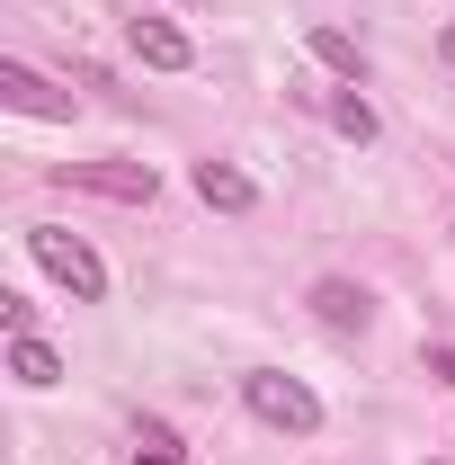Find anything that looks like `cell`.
Listing matches in <instances>:
<instances>
[{
  "label": "cell",
  "instance_id": "6",
  "mask_svg": "<svg viewBox=\"0 0 455 465\" xmlns=\"http://www.w3.org/2000/svg\"><path fill=\"white\" fill-rule=\"evenodd\" d=\"M197 197H206L215 215H250V206H259V179L232 171V162H197Z\"/></svg>",
  "mask_w": 455,
  "mask_h": 465
},
{
  "label": "cell",
  "instance_id": "4",
  "mask_svg": "<svg viewBox=\"0 0 455 465\" xmlns=\"http://www.w3.org/2000/svg\"><path fill=\"white\" fill-rule=\"evenodd\" d=\"M0 99H9V108H18V116H54V125H63V116H72V99H63V90H54V81H45V72H27V63H18V54L0 63Z\"/></svg>",
  "mask_w": 455,
  "mask_h": 465
},
{
  "label": "cell",
  "instance_id": "7",
  "mask_svg": "<svg viewBox=\"0 0 455 465\" xmlns=\"http://www.w3.org/2000/svg\"><path fill=\"white\" fill-rule=\"evenodd\" d=\"M134 54L152 63V72H188V63H197V45L179 36L170 18H134Z\"/></svg>",
  "mask_w": 455,
  "mask_h": 465
},
{
  "label": "cell",
  "instance_id": "1",
  "mask_svg": "<svg viewBox=\"0 0 455 465\" xmlns=\"http://www.w3.org/2000/svg\"><path fill=\"white\" fill-rule=\"evenodd\" d=\"M241 403H250V420H268L286 439H313V430H322V394H313L304 376H286V367H250V376H241Z\"/></svg>",
  "mask_w": 455,
  "mask_h": 465
},
{
  "label": "cell",
  "instance_id": "13",
  "mask_svg": "<svg viewBox=\"0 0 455 465\" xmlns=\"http://www.w3.org/2000/svg\"><path fill=\"white\" fill-rule=\"evenodd\" d=\"M429 376H438V385L455 394V349H429Z\"/></svg>",
  "mask_w": 455,
  "mask_h": 465
},
{
  "label": "cell",
  "instance_id": "11",
  "mask_svg": "<svg viewBox=\"0 0 455 465\" xmlns=\"http://www.w3.org/2000/svg\"><path fill=\"white\" fill-rule=\"evenodd\" d=\"M143 465H179V439L161 430V420H143Z\"/></svg>",
  "mask_w": 455,
  "mask_h": 465
},
{
  "label": "cell",
  "instance_id": "12",
  "mask_svg": "<svg viewBox=\"0 0 455 465\" xmlns=\"http://www.w3.org/2000/svg\"><path fill=\"white\" fill-rule=\"evenodd\" d=\"M0 322H9V341H27V331H36V304H27V295H0Z\"/></svg>",
  "mask_w": 455,
  "mask_h": 465
},
{
  "label": "cell",
  "instance_id": "5",
  "mask_svg": "<svg viewBox=\"0 0 455 465\" xmlns=\"http://www.w3.org/2000/svg\"><path fill=\"white\" fill-rule=\"evenodd\" d=\"M313 313H322L331 331H366V322H375V295L357 287V278H313Z\"/></svg>",
  "mask_w": 455,
  "mask_h": 465
},
{
  "label": "cell",
  "instance_id": "3",
  "mask_svg": "<svg viewBox=\"0 0 455 465\" xmlns=\"http://www.w3.org/2000/svg\"><path fill=\"white\" fill-rule=\"evenodd\" d=\"M63 188H90V197H116V206H152V162H54Z\"/></svg>",
  "mask_w": 455,
  "mask_h": 465
},
{
  "label": "cell",
  "instance_id": "9",
  "mask_svg": "<svg viewBox=\"0 0 455 465\" xmlns=\"http://www.w3.org/2000/svg\"><path fill=\"white\" fill-rule=\"evenodd\" d=\"M304 45H313V63H331V72H340V81H366V45H357V36H348V27H313V36H304Z\"/></svg>",
  "mask_w": 455,
  "mask_h": 465
},
{
  "label": "cell",
  "instance_id": "2",
  "mask_svg": "<svg viewBox=\"0 0 455 465\" xmlns=\"http://www.w3.org/2000/svg\"><path fill=\"white\" fill-rule=\"evenodd\" d=\"M27 251H36V269H45L54 287H72V304H99V295H108V260H99L81 232H63V224H27Z\"/></svg>",
  "mask_w": 455,
  "mask_h": 465
},
{
  "label": "cell",
  "instance_id": "10",
  "mask_svg": "<svg viewBox=\"0 0 455 465\" xmlns=\"http://www.w3.org/2000/svg\"><path fill=\"white\" fill-rule=\"evenodd\" d=\"M331 125H340L348 143H375V108H366L357 90H348V99H331Z\"/></svg>",
  "mask_w": 455,
  "mask_h": 465
},
{
  "label": "cell",
  "instance_id": "8",
  "mask_svg": "<svg viewBox=\"0 0 455 465\" xmlns=\"http://www.w3.org/2000/svg\"><path fill=\"white\" fill-rule=\"evenodd\" d=\"M9 376H18L27 394H45V385H63V358L36 341V331H27V341H9Z\"/></svg>",
  "mask_w": 455,
  "mask_h": 465
},
{
  "label": "cell",
  "instance_id": "14",
  "mask_svg": "<svg viewBox=\"0 0 455 465\" xmlns=\"http://www.w3.org/2000/svg\"><path fill=\"white\" fill-rule=\"evenodd\" d=\"M438 54H447V63H455V27H447V36H438Z\"/></svg>",
  "mask_w": 455,
  "mask_h": 465
}]
</instances>
